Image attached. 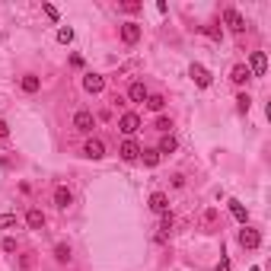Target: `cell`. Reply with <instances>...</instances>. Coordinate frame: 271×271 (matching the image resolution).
Returning a JSON list of instances; mask_svg holds the SVG:
<instances>
[{
  "mask_svg": "<svg viewBox=\"0 0 271 271\" xmlns=\"http://www.w3.org/2000/svg\"><path fill=\"white\" fill-rule=\"evenodd\" d=\"M118 131L125 134V137H134V134L140 131V115L137 112H125L118 118Z\"/></svg>",
  "mask_w": 271,
  "mask_h": 271,
  "instance_id": "1",
  "label": "cell"
},
{
  "mask_svg": "<svg viewBox=\"0 0 271 271\" xmlns=\"http://www.w3.org/2000/svg\"><path fill=\"white\" fill-rule=\"evenodd\" d=\"M73 128H77L80 134H93V128H96V115H93L90 108H80V112L73 115Z\"/></svg>",
  "mask_w": 271,
  "mask_h": 271,
  "instance_id": "2",
  "label": "cell"
},
{
  "mask_svg": "<svg viewBox=\"0 0 271 271\" xmlns=\"http://www.w3.org/2000/svg\"><path fill=\"white\" fill-rule=\"evenodd\" d=\"M140 150H144V147H140L134 137H128L125 144L118 147V153H121V160H125V163H134V160H140Z\"/></svg>",
  "mask_w": 271,
  "mask_h": 271,
  "instance_id": "3",
  "label": "cell"
},
{
  "mask_svg": "<svg viewBox=\"0 0 271 271\" xmlns=\"http://www.w3.org/2000/svg\"><path fill=\"white\" fill-rule=\"evenodd\" d=\"M83 90L93 93V96H99V93L105 90V77L102 73H83Z\"/></svg>",
  "mask_w": 271,
  "mask_h": 271,
  "instance_id": "4",
  "label": "cell"
},
{
  "mask_svg": "<svg viewBox=\"0 0 271 271\" xmlns=\"http://www.w3.org/2000/svg\"><path fill=\"white\" fill-rule=\"evenodd\" d=\"M83 157H86V160H102V157H105V144H102L99 137H90V140L83 144Z\"/></svg>",
  "mask_w": 271,
  "mask_h": 271,
  "instance_id": "5",
  "label": "cell"
},
{
  "mask_svg": "<svg viewBox=\"0 0 271 271\" xmlns=\"http://www.w3.org/2000/svg\"><path fill=\"white\" fill-rule=\"evenodd\" d=\"M239 246L242 249H259L262 246V233H259V230H252V227H246L239 233Z\"/></svg>",
  "mask_w": 271,
  "mask_h": 271,
  "instance_id": "6",
  "label": "cell"
},
{
  "mask_svg": "<svg viewBox=\"0 0 271 271\" xmlns=\"http://www.w3.org/2000/svg\"><path fill=\"white\" fill-rule=\"evenodd\" d=\"M223 23H227L233 32H242V29H246V19H242L239 10H233V6H227V10H223Z\"/></svg>",
  "mask_w": 271,
  "mask_h": 271,
  "instance_id": "7",
  "label": "cell"
},
{
  "mask_svg": "<svg viewBox=\"0 0 271 271\" xmlns=\"http://www.w3.org/2000/svg\"><path fill=\"white\" fill-rule=\"evenodd\" d=\"M140 32H144V29H140L137 23H125V26H121V42H125V45H137L140 42Z\"/></svg>",
  "mask_w": 271,
  "mask_h": 271,
  "instance_id": "8",
  "label": "cell"
},
{
  "mask_svg": "<svg viewBox=\"0 0 271 271\" xmlns=\"http://www.w3.org/2000/svg\"><path fill=\"white\" fill-rule=\"evenodd\" d=\"M150 211L160 214V217L169 214V195H166V192H153V195H150Z\"/></svg>",
  "mask_w": 271,
  "mask_h": 271,
  "instance_id": "9",
  "label": "cell"
},
{
  "mask_svg": "<svg viewBox=\"0 0 271 271\" xmlns=\"http://www.w3.org/2000/svg\"><path fill=\"white\" fill-rule=\"evenodd\" d=\"M70 204H73V195H70V188H67V185H58V188H54V207L67 211Z\"/></svg>",
  "mask_w": 271,
  "mask_h": 271,
  "instance_id": "10",
  "label": "cell"
},
{
  "mask_svg": "<svg viewBox=\"0 0 271 271\" xmlns=\"http://www.w3.org/2000/svg\"><path fill=\"white\" fill-rule=\"evenodd\" d=\"M265 70H268L265 51H252V67H249V73H252V77H265Z\"/></svg>",
  "mask_w": 271,
  "mask_h": 271,
  "instance_id": "11",
  "label": "cell"
},
{
  "mask_svg": "<svg viewBox=\"0 0 271 271\" xmlns=\"http://www.w3.org/2000/svg\"><path fill=\"white\" fill-rule=\"evenodd\" d=\"M188 73H192V80L201 86V90H207V86H211V73H207V67H201V64H192V70H188Z\"/></svg>",
  "mask_w": 271,
  "mask_h": 271,
  "instance_id": "12",
  "label": "cell"
},
{
  "mask_svg": "<svg viewBox=\"0 0 271 271\" xmlns=\"http://www.w3.org/2000/svg\"><path fill=\"white\" fill-rule=\"evenodd\" d=\"M147 96H150V93H147V86L140 83V80H134V83L128 86V99H131V102H147Z\"/></svg>",
  "mask_w": 271,
  "mask_h": 271,
  "instance_id": "13",
  "label": "cell"
},
{
  "mask_svg": "<svg viewBox=\"0 0 271 271\" xmlns=\"http://www.w3.org/2000/svg\"><path fill=\"white\" fill-rule=\"evenodd\" d=\"M19 90L29 93V96H32V93H38V90H42V77H35V73H26V77L19 80Z\"/></svg>",
  "mask_w": 271,
  "mask_h": 271,
  "instance_id": "14",
  "label": "cell"
},
{
  "mask_svg": "<svg viewBox=\"0 0 271 271\" xmlns=\"http://www.w3.org/2000/svg\"><path fill=\"white\" fill-rule=\"evenodd\" d=\"M175 150H179V140H175L172 134H163V137H160V147H157V153H160V157H169V153H175Z\"/></svg>",
  "mask_w": 271,
  "mask_h": 271,
  "instance_id": "15",
  "label": "cell"
},
{
  "mask_svg": "<svg viewBox=\"0 0 271 271\" xmlns=\"http://www.w3.org/2000/svg\"><path fill=\"white\" fill-rule=\"evenodd\" d=\"M26 227L29 230H42L45 227V214L38 211V207H29V211H26Z\"/></svg>",
  "mask_w": 271,
  "mask_h": 271,
  "instance_id": "16",
  "label": "cell"
},
{
  "mask_svg": "<svg viewBox=\"0 0 271 271\" xmlns=\"http://www.w3.org/2000/svg\"><path fill=\"white\" fill-rule=\"evenodd\" d=\"M249 77H252V73H249V67H246V64H236L233 70H230V80H233L236 86H242V83H246Z\"/></svg>",
  "mask_w": 271,
  "mask_h": 271,
  "instance_id": "17",
  "label": "cell"
},
{
  "mask_svg": "<svg viewBox=\"0 0 271 271\" xmlns=\"http://www.w3.org/2000/svg\"><path fill=\"white\" fill-rule=\"evenodd\" d=\"M70 259H73L70 246H67V242H58V246H54V262H58V265H67Z\"/></svg>",
  "mask_w": 271,
  "mask_h": 271,
  "instance_id": "18",
  "label": "cell"
},
{
  "mask_svg": "<svg viewBox=\"0 0 271 271\" xmlns=\"http://www.w3.org/2000/svg\"><path fill=\"white\" fill-rule=\"evenodd\" d=\"M163 105H166V96H160V93H150V96H147V108H150V112H163Z\"/></svg>",
  "mask_w": 271,
  "mask_h": 271,
  "instance_id": "19",
  "label": "cell"
},
{
  "mask_svg": "<svg viewBox=\"0 0 271 271\" xmlns=\"http://www.w3.org/2000/svg\"><path fill=\"white\" fill-rule=\"evenodd\" d=\"M230 211H233V217H236L239 223H246V220H249V211L239 204V201H230Z\"/></svg>",
  "mask_w": 271,
  "mask_h": 271,
  "instance_id": "20",
  "label": "cell"
},
{
  "mask_svg": "<svg viewBox=\"0 0 271 271\" xmlns=\"http://www.w3.org/2000/svg\"><path fill=\"white\" fill-rule=\"evenodd\" d=\"M140 160H144V166H160V153L157 150H140Z\"/></svg>",
  "mask_w": 271,
  "mask_h": 271,
  "instance_id": "21",
  "label": "cell"
},
{
  "mask_svg": "<svg viewBox=\"0 0 271 271\" xmlns=\"http://www.w3.org/2000/svg\"><path fill=\"white\" fill-rule=\"evenodd\" d=\"M201 29V35H207V38H214V42H220L223 38V32H220V26H198Z\"/></svg>",
  "mask_w": 271,
  "mask_h": 271,
  "instance_id": "22",
  "label": "cell"
},
{
  "mask_svg": "<svg viewBox=\"0 0 271 271\" xmlns=\"http://www.w3.org/2000/svg\"><path fill=\"white\" fill-rule=\"evenodd\" d=\"M153 128H157L160 134H169V131H172V118H166V115H160V118L153 121Z\"/></svg>",
  "mask_w": 271,
  "mask_h": 271,
  "instance_id": "23",
  "label": "cell"
},
{
  "mask_svg": "<svg viewBox=\"0 0 271 271\" xmlns=\"http://www.w3.org/2000/svg\"><path fill=\"white\" fill-rule=\"evenodd\" d=\"M16 265H19V271H29L32 265H35V255H32V252H23V255H19V262H16Z\"/></svg>",
  "mask_w": 271,
  "mask_h": 271,
  "instance_id": "24",
  "label": "cell"
},
{
  "mask_svg": "<svg viewBox=\"0 0 271 271\" xmlns=\"http://www.w3.org/2000/svg\"><path fill=\"white\" fill-rule=\"evenodd\" d=\"M236 108H239L242 115H246L249 108H252V99H249V93H239V96H236Z\"/></svg>",
  "mask_w": 271,
  "mask_h": 271,
  "instance_id": "25",
  "label": "cell"
},
{
  "mask_svg": "<svg viewBox=\"0 0 271 271\" xmlns=\"http://www.w3.org/2000/svg\"><path fill=\"white\" fill-rule=\"evenodd\" d=\"M58 42H61V45H70V42H73V29H70V26L58 29Z\"/></svg>",
  "mask_w": 271,
  "mask_h": 271,
  "instance_id": "26",
  "label": "cell"
},
{
  "mask_svg": "<svg viewBox=\"0 0 271 271\" xmlns=\"http://www.w3.org/2000/svg\"><path fill=\"white\" fill-rule=\"evenodd\" d=\"M118 6L125 13H140V10H144V3H137V0H125V3H118Z\"/></svg>",
  "mask_w": 271,
  "mask_h": 271,
  "instance_id": "27",
  "label": "cell"
},
{
  "mask_svg": "<svg viewBox=\"0 0 271 271\" xmlns=\"http://www.w3.org/2000/svg\"><path fill=\"white\" fill-rule=\"evenodd\" d=\"M172 223H175V217H172V214H163V220H160V233L166 236L169 230H172Z\"/></svg>",
  "mask_w": 271,
  "mask_h": 271,
  "instance_id": "28",
  "label": "cell"
},
{
  "mask_svg": "<svg viewBox=\"0 0 271 271\" xmlns=\"http://www.w3.org/2000/svg\"><path fill=\"white\" fill-rule=\"evenodd\" d=\"M0 227H3V230L16 227V214H3V217H0Z\"/></svg>",
  "mask_w": 271,
  "mask_h": 271,
  "instance_id": "29",
  "label": "cell"
},
{
  "mask_svg": "<svg viewBox=\"0 0 271 271\" xmlns=\"http://www.w3.org/2000/svg\"><path fill=\"white\" fill-rule=\"evenodd\" d=\"M42 10H45V16H48V19H58V6H51V3H42Z\"/></svg>",
  "mask_w": 271,
  "mask_h": 271,
  "instance_id": "30",
  "label": "cell"
},
{
  "mask_svg": "<svg viewBox=\"0 0 271 271\" xmlns=\"http://www.w3.org/2000/svg\"><path fill=\"white\" fill-rule=\"evenodd\" d=\"M3 252H16V239H13V236L3 239Z\"/></svg>",
  "mask_w": 271,
  "mask_h": 271,
  "instance_id": "31",
  "label": "cell"
},
{
  "mask_svg": "<svg viewBox=\"0 0 271 271\" xmlns=\"http://www.w3.org/2000/svg\"><path fill=\"white\" fill-rule=\"evenodd\" d=\"M6 137H10V125L0 118V140H6Z\"/></svg>",
  "mask_w": 271,
  "mask_h": 271,
  "instance_id": "32",
  "label": "cell"
},
{
  "mask_svg": "<svg viewBox=\"0 0 271 271\" xmlns=\"http://www.w3.org/2000/svg\"><path fill=\"white\" fill-rule=\"evenodd\" d=\"M214 271H230V259H220V262H217V268Z\"/></svg>",
  "mask_w": 271,
  "mask_h": 271,
  "instance_id": "33",
  "label": "cell"
},
{
  "mask_svg": "<svg viewBox=\"0 0 271 271\" xmlns=\"http://www.w3.org/2000/svg\"><path fill=\"white\" fill-rule=\"evenodd\" d=\"M252 271H262V268H252Z\"/></svg>",
  "mask_w": 271,
  "mask_h": 271,
  "instance_id": "34",
  "label": "cell"
}]
</instances>
